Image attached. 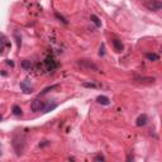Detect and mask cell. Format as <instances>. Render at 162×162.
Masks as SVG:
<instances>
[{
  "mask_svg": "<svg viewBox=\"0 0 162 162\" xmlns=\"http://www.w3.org/2000/svg\"><path fill=\"white\" fill-rule=\"evenodd\" d=\"M144 56L148 61H158L160 60V56L157 53H148V52H147V53H144Z\"/></svg>",
  "mask_w": 162,
  "mask_h": 162,
  "instance_id": "7c38bea8",
  "label": "cell"
},
{
  "mask_svg": "<svg viewBox=\"0 0 162 162\" xmlns=\"http://www.w3.org/2000/svg\"><path fill=\"white\" fill-rule=\"evenodd\" d=\"M24 144H26V138L22 133L15 132L13 134V147L15 150V153L18 156H20L23 153V150H24Z\"/></svg>",
  "mask_w": 162,
  "mask_h": 162,
  "instance_id": "6da1fadb",
  "label": "cell"
},
{
  "mask_svg": "<svg viewBox=\"0 0 162 162\" xmlns=\"http://www.w3.org/2000/svg\"><path fill=\"white\" fill-rule=\"evenodd\" d=\"M77 65L81 66L82 69H86V70H91V71H99V66L96 63H94L93 61L86 60V58H82V60H79L77 61Z\"/></svg>",
  "mask_w": 162,
  "mask_h": 162,
  "instance_id": "7a4b0ae2",
  "label": "cell"
},
{
  "mask_svg": "<svg viewBox=\"0 0 162 162\" xmlns=\"http://www.w3.org/2000/svg\"><path fill=\"white\" fill-rule=\"evenodd\" d=\"M96 101L99 104H101V105H109V104H110V100H109V98L105 96V95H99L96 98Z\"/></svg>",
  "mask_w": 162,
  "mask_h": 162,
  "instance_id": "30bf717a",
  "label": "cell"
},
{
  "mask_svg": "<svg viewBox=\"0 0 162 162\" xmlns=\"http://www.w3.org/2000/svg\"><path fill=\"white\" fill-rule=\"evenodd\" d=\"M48 143H50L48 141H43V142H42V143H39V147H45V146H47Z\"/></svg>",
  "mask_w": 162,
  "mask_h": 162,
  "instance_id": "44dd1931",
  "label": "cell"
},
{
  "mask_svg": "<svg viewBox=\"0 0 162 162\" xmlns=\"http://www.w3.org/2000/svg\"><path fill=\"white\" fill-rule=\"evenodd\" d=\"M45 104L46 101H43V100H39V99H34L32 101L31 104V109L33 112H43V109H45Z\"/></svg>",
  "mask_w": 162,
  "mask_h": 162,
  "instance_id": "5b68a950",
  "label": "cell"
},
{
  "mask_svg": "<svg viewBox=\"0 0 162 162\" xmlns=\"http://www.w3.org/2000/svg\"><path fill=\"white\" fill-rule=\"evenodd\" d=\"M20 66H22V69H23V70H26V71H31L32 67H33V63H32V61H29V60H23V61H22V63H20Z\"/></svg>",
  "mask_w": 162,
  "mask_h": 162,
  "instance_id": "8fae6325",
  "label": "cell"
},
{
  "mask_svg": "<svg viewBox=\"0 0 162 162\" xmlns=\"http://www.w3.org/2000/svg\"><path fill=\"white\" fill-rule=\"evenodd\" d=\"M161 52H162V46H161Z\"/></svg>",
  "mask_w": 162,
  "mask_h": 162,
  "instance_id": "603a6c76",
  "label": "cell"
},
{
  "mask_svg": "<svg viewBox=\"0 0 162 162\" xmlns=\"http://www.w3.org/2000/svg\"><path fill=\"white\" fill-rule=\"evenodd\" d=\"M144 7L151 12H158L162 9V1H160V0H146Z\"/></svg>",
  "mask_w": 162,
  "mask_h": 162,
  "instance_id": "3957f363",
  "label": "cell"
},
{
  "mask_svg": "<svg viewBox=\"0 0 162 162\" xmlns=\"http://www.w3.org/2000/svg\"><path fill=\"white\" fill-rule=\"evenodd\" d=\"M12 112L14 115H17V117H20L22 114H23V110H22V108L20 107H18V105H14L13 109H12Z\"/></svg>",
  "mask_w": 162,
  "mask_h": 162,
  "instance_id": "5bb4252c",
  "label": "cell"
},
{
  "mask_svg": "<svg viewBox=\"0 0 162 162\" xmlns=\"http://www.w3.org/2000/svg\"><path fill=\"white\" fill-rule=\"evenodd\" d=\"M55 17L57 18V19H58V20L60 22H62L63 23V24H67V20H66V19L62 17V15H61V14L60 13H55Z\"/></svg>",
  "mask_w": 162,
  "mask_h": 162,
  "instance_id": "e0dca14e",
  "label": "cell"
},
{
  "mask_svg": "<svg viewBox=\"0 0 162 162\" xmlns=\"http://www.w3.org/2000/svg\"><path fill=\"white\" fill-rule=\"evenodd\" d=\"M85 88H90V89H98V88H100L98 84H95V82H84L82 84Z\"/></svg>",
  "mask_w": 162,
  "mask_h": 162,
  "instance_id": "2e32d148",
  "label": "cell"
},
{
  "mask_svg": "<svg viewBox=\"0 0 162 162\" xmlns=\"http://www.w3.org/2000/svg\"><path fill=\"white\" fill-rule=\"evenodd\" d=\"M56 88H58V85H52V86H48V88H46V89H43V91H41V94H39V96H42V95H45V94H47L48 91H51V90H53V89H56Z\"/></svg>",
  "mask_w": 162,
  "mask_h": 162,
  "instance_id": "9a60e30c",
  "label": "cell"
},
{
  "mask_svg": "<svg viewBox=\"0 0 162 162\" xmlns=\"http://www.w3.org/2000/svg\"><path fill=\"white\" fill-rule=\"evenodd\" d=\"M90 20H91V22H93L94 24L98 28H99V27H101V22H100V19H99L96 15H95V14H91V17H90Z\"/></svg>",
  "mask_w": 162,
  "mask_h": 162,
  "instance_id": "4fadbf2b",
  "label": "cell"
},
{
  "mask_svg": "<svg viewBox=\"0 0 162 162\" xmlns=\"http://www.w3.org/2000/svg\"><path fill=\"white\" fill-rule=\"evenodd\" d=\"M57 105H58V104H57V103L55 101V100H47L46 104H45V109H43V112H42V113H48V112H52L53 109L57 108Z\"/></svg>",
  "mask_w": 162,
  "mask_h": 162,
  "instance_id": "52a82bcc",
  "label": "cell"
},
{
  "mask_svg": "<svg viewBox=\"0 0 162 162\" xmlns=\"http://www.w3.org/2000/svg\"><path fill=\"white\" fill-rule=\"evenodd\" d=\"M127 160H128V161H131V160H133V157H132V156H128V157H127Z\"/></svg>",
  "mask_w": 162,
  "mask_h": 162,
  "instance_id": "7402d4cb",
  "label": "cell"
},
{
  "mask_svg": "<svg viewBox=\"0 0 162 162\" xmlns=\"http://www.w3.org/2000/svg\"><path fill=\"white\" fill-rule=\"evenodd\" d=\"M113 48L114 51L117 52V53H120V52H123V50H124V46H123L122 43V41H119V39H113Z\"/></svg>",
  "mask_w": 162,
  "mask_h": 162,
  "instance_id": "9c48e42d",
  "label": "cell"
},
{
  "mask_svg": "<svg viewBox=\"0 0 162 162\" xmlns=\"http://www.w3.org/2000/svg\"><path fill=\"white\" fill-rule=\"evenodd\" d=\"M5 63H7L8 66H10V67H14V62H13V60H7V61H5Z\"/></svg>",
  "mask_w": 162,
  "mask_h": 162,
  "instance_id": "ac0fdd59",
  "label": "cell"
},
{
  "mask_svg": "<svg viewBox=\"0 0 162 162\" xmlns=\"http://www.w3.org/2000/svg\"><path fill=\"white\" fill-rule=\"evenodd\" d=\"M104 51H105V48H104V45H101V47H100V52H99V55H100V56H104V53H105Z\"/></svg>",
  "mask_w": 162,
  "mask_h": 162,
  "instance_id": "ffe728a7",
  "label": "cell"
},
{
  "mask_svg": "<svg viewBox=\"0 0 162 162\" xmlns=\"http://www.w3.org/2000/svg\"><path fill=\"white\" fill-rule=\"evenodd\" d=\"M147 122H148V117H147L146 114H141L136 120V126L137 127H144L147 124Z\"/></svg>",
  "mask_w": 162,
  "mask_h": 162,
  "instance_id": "ba28073f",
  "label": "cell"
},
{
  "mask_svg": "<svg viewBox=\"0 0 162 162\" xmlns=\"http://www.w3.org/2000/svg\"><path fill=\"white\" fill-rule=\"evenodd\" d=\"M45 67L47 71H55L57 67H58V63L56 62V60L53 58V56L52 55H48L46 57L45 60Z\"/></svg>",
  "mask_w": 162,
  "mask_h": 162,
  "instance_id": "277c9868",
  "label": "cell"
},
{
  "mask_svg": "<svg viewBox=\"0 0 162 162\" xmlns=\"http://www.w3.org/2000/svg\"><path fill=\"white\" fill-rule=\"evenodd\" d=\"M95 161H104V160H105V158H104V156H101V155H99V156H96V157H95V158H94Z\"/></svg>",
  "mask_w": 162,
  "mask_h": 162,
  "instance_id": "d6986e66",
  "label": "cell"
},
{
  "mask_svg": "<svg viewBox=\"0 0 162 162\" xmlns=\"http://www.w3.org/2000/svg\"><path fill=\"white\" fill-rule=\"evenodd\" d=\"M19 86H20V89H22V91L24 93V94H31V93H33V86L31 85V81L29 80H24V81H22L20 84H19Z\"/></svg>",
  "mask_w": 162,
  "mask_h": 162,
  "instance_id": "8992f818",
  "label": "cell"
}]
</instances>
